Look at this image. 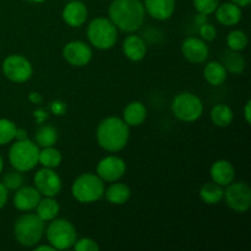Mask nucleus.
Listing matches in <instances>:
<instances>
[{
	"label": "nucleus",
	"instance_id": "f257e3e1",
	"mask_svg": "<svg viewBox=\"0 0 251 251\" xmlns=\"http://www.w3.org/2000/svg\"><path fill=\"white\" fill-rule=\"evenodd\" d=\"M108 15L118 29L134 33L144 26L146 11L141 0H113Z\"/></svg>",
	"mask_w": 251,
	"mask_h": 251
},
{
	"label": "nucleus",
	"instance_id": "f03ea898",
	"mask_svg": "<svg viewBox=\"0 0 251 251\" xmlns=\"http://www.w3.org/2000/svg\"><path fill=\"white\" fill-rule=\"evenodd\" d=\"M129 125L118 117H108L97 127L98 145L104 151L119 152L127 145L130 139Z\"/></svg>",
	"mask_w": 251,
	"mask_h": 251
},
{
	"label": "nucleus",
	"instance_id": "7ed1b4c3",
	"mask_svg": "<svg viewBox=\"0 0 251 251\" xmlns=\"http://www.w3.org/2000/svg\"><path fill=\"white\" fill-rule=\"evenodd\" d=\"M44 223L36 213H25L15 222V238L22 247H36L46 232Z\"/></svg>",
	"mask_w": 251,
	"mask_h": 251
},
{
	"label": "nucleus",
	"instance_id": "20e7f679",
	"mask_svg": "<svg viewBox=\"0 0 251 251\" xmlns=\"http://www.w3.org/2000/svg\"><path fill=\"white\" fill-rule=\"evenodd\" d=\"M39 147L28 137L16 140L9 150V162L11 167L21 173L32 171L38 164Z\"/></svg>",
	"mask_w": 251,
	"mask_h": 251
},
{
	"label": "nucleus",
	"instance_id": "39448f33",
	"mask_svg": "<svg viewBox=\"0 0 251 251\" xmlns=\"http://www.w3.org/2000/svg\"><path fill=\"white\" fill-rule=\"evenodd\" d=\"M71 194L81 203H92L104 195V181L93 173H83L74 180Z\"/></svg>",
	"mask_w": 251,
	"mask_h": 251
},
{
	"label": "nucleus",
	"instance_id": "423d86ee",
	"mask_svg": "<svg viewBox=\"0 0 251 251\" xmlns=\"http://www.w3.org/2000/svg\"><path fill=\"white\" fill-rule=\"evenodd\" d=\"M87 38L96 49L108 50L117 43L118 28L107 17H96L87 27Z\"/></svg>",
	"mask_w": 251,
	"mask_h": 251
},
{
	"label": "nucleus",
	"instance_id": "0eeeda50",
	"mask_svg": "<svg viewBox=\"0 0 251 251\" xmlns=\"http://www.w3.org/2000/svg\"><path fill=\"white\" fill-rule=\"evenodd\" d=\"M48 243L55 250H66L74 247L77 240V233L70 221L65 218H54L46 232Z\"/></svg>",
	"mask_w": 251,
	"mask_h": 251
},
{
	"label": "nucleus",
	"instance_id": "6e6552de",
	"mask_svg": "<svg viewBox=\"0 0 251 251\" xmlns=\"http://www.w3.org/2000/svg\"><path fill=\"white\" fill-rule=\"evenodd\" d=\"M172 112L180 122L194 123L202 115V100L191 92H180L172 102Z\"/></svg>",
	"mask_w": 251,
	"mask_h": 251
},
{
	"label": "nucleus",
	"instance_id": "1a4fd4ad",
	"mask_svg": "<svg viewBox=\"0 0 251 251\" xmlns=\"http://www.w3.org/2000/svg\"><path fill=\"white\" fill-rule=\"evenodd\" d=\"M2 74L7 80L16 83L28 81L33 74V68L28 59L20 54H11L2 61Z\"/></svg>",
	"mask_w": 251,
	"mask_h": 251
},
{
	"label": "nucleus",
	"instance_id": "9d476101",
	"mask_svg": "<svg viewBox=\"0 0 251 251\" xmlns=\"http://www.w3.org/2000/svg\"><path fill=\"white\" fill-rule=\"evenodd\" d=\"M226 203L238 213H244L251 207V189L247 183H230L223 193Z\"/></svg>",
	"mask_w": 251,
	"mask_h": 251
},
{
	"label": "nucleus",
	"instance_id": "9b49d317",
	"mask_svg": "<svg viewBox=\"0 0 251 251\" xmlns=\"http://www.w3.org/2000/svg\"><path fill=\"white\" fill-rule=\"evenodd\" d=\"M34 188L39 191V194L48 198H54L61 191V179L58 176V173L53 171L51 168H46L43 167L42 169L37 171L34 174Z\"/></svg>",
	"mask_w": 251,
	"mask_h": 251
},
{
	"label": "nucleus",
	"instance_id": "f8f14e48",
	"mask_svg": "<svg viewBox=\"0 0 251 251\" xmlns=\"http://www.w3.org/2000/svg\"><path fill=\"white\" fill-rule=\"evenodd\" d=\"M93 51L90 44L82 41H71L63 48V58L70 65L81 68L92 60Z\"/></svg>",
	"mask_w": 251,
	"mask_h": 251
},
{
	"label": "nucleus",
	"instance_id": "ddd939ff",
	"mask_svg": "<svg viewBox=\"0 0 251 251\" xmlns=\"http://www.w3.org/2000/svg\"><path fill=\"white\" fill-rule=\"evenodd\" d=\"M126 172L125 161L119 156H107L100 159L97 164V176L103 181L114 183L120 180Z\"/></svg>",
	"mask_w": 251,
	"mask_h": 251
},
{
	"label": "nucleus",
	"instance_id": "4468645a",
	"mask_svg": "<svg viewBox=\"0 0 251 251\" xmlns=\"http://www.w3.org/2000/svg\"><path fill=\"white\" fill-rule=\"evenodd\" d=\"M181 53L184 58L193 64H202L208 58V47L205 41L198 37H188L181 43Z\"/></svg>",
	"mask_w": 251,
	"mask_h": 251
},
{
	"label": "nucleus",
	"instance_id": "2eb2a0df",
	"mask_svg": "<svg viewBox=\"0 0 251 251\" xmlns=\"http://www.w3.org/2000/svg\"><path fill=\"white\" fill-rule=\"evenodd\" d=\"M41 194L33 186L19 188L14 195V206L16 210L28 212L34 210L41 201Z\"/></svg>",
	"mask_w": 251,
	"mask_h": 251
},
{
	"label": "nucleus",
	"instance_id": "dca6fc26",
	"mask_svg": "<svg viewBox=\"0 0 251 251\" xmlns=\"http://www.w3.org/2000/svg\"><path fill=\"white\" fill-rule=\"evenodd\" d=\"M61 16L70 27H81L87 20V7L80 0H70L63 9Z\"/></svg>",
	"mask_w": 251,
	"mask_h": 251
},
{
	"label": "nucleus",
	"instance_id": "f3484780",
	"mask_svg": "<svg viewBox=\"0 0 251 251\" xmlns=\"http://www.w3.org/2000/svg\"><path fill=\"white\" fill-rule=\"evenodd\" d=\"M144 6L152 19L166 21L176 11V0H144Z\"/></svg>",
	"mask_w": 251,
	"mask_h": 251
},
{
	"label": "nucleus",
	"instance_id": "a211bd4d",
	"mask_svg": "<svg viewBox=\"0 0 251 251\" xmlns=\"http://www.w3.org/2000/svg\"><path fill=\"white\" fill-rule=\"evenodd\" d=\"M210 176L212 178V181L223 188L234 181L235 169L233 164L227 159H218L211 167Z\"/></svg>",
	"mask_w": 251,
	"mask_h": 251
},
{
	"label": "nucleus",
	"instance_id": "6ab92c4d",
	"mask_svg": "<svg viewBox=\"0 0 251 251\" xmlns=\"http://www.w3.org/2000/svg\"><path fill=\"white\" fill-rule=\"evenodd\" d=\"M123 51L129 60L134 61V63L141 61L147 53L146 42L142 37L130 34L123 42Z\"/></svg>",
	"mask_w": 251,
	"mask_h": 251
},
{
	"label": "nucleus",
	"instance_id": "aec40b11",
	"mask_svg": "<svg viewBox=\"0 0 251 251\" xmlns=\"http://www.w3.org/2000/svg\"><path fill=\"white\" fill-rule=\"evenodd\" d=\"M216 19L221 25L226 27L235 26L240 22L243 16L242 7L235 5L234 2H223L218 5L216 9Z\"/></svg>",
	"mask_w": 251,
	"mask_h": 251
},
{
	"label": "nucleus",
	"instance_id": "412c9836",
	"mask_svg": "<svg viewBox=\"0 0 251 251\" xmlns=\"http://www.w3.org/2000/svg\"><path fill=\"white\" fill-rule=\"evenodd\" d=\"M147 118V109L144 103L139 100L130 102L125 107L124 113H123V120L129 126H140L144 124Z\"/></svg>",
	"mask_w": 251,
	"mask_h": 251
},
{
	"label": "nucleus",
	"instance_id": "4be33fe9",
	"mask_svg": "<svg viewBox=\"0 0 251 251\" xmlns=\"http://www.w3.org/2000/svg\"><path fill=\"white\" fill-rule=\"evenodd\" d=\"M223 66L226 70L234 75H240L244 73L245 66H247V61H245L244 56L237 50H232V49H227L223 51L222 54V61Z\"/></svg>",
	"mask_w": 251,
	"mask_h": 251
},
{
	"label": "nucleus",
	"instance_id": "5701e85b",
	"mask_svg": "<svg viewBox=\"0 0 251 251\" xmlns=\"http://www.w3.org/2000/svg\"><path fill=\"white\" fill-rule=\"evenodd\" d=\"M203 77L211 86L223 85L228 77V71L221 61H210L203 69Z\"/></svg>",
	"mask_w": 251,
	"mask_h": 251
},
{
	"label": "nucleus",
	"instance_id": "b1692460",
	"mask_svg": "<svg viewBox=\"0 0 251 251\" xmlns=\"http://www.w3.org/2000/svg\"><path fill=\"white\" fill-rule=\"evenodd\" d=\"M105 199L112 205H124L131 198V190L129 186L124 183L114 181L107 190H104Z\"/></svg>",
	"mask_w": 251,
	"mask_h": 251
},
{
	"label": "nucleus",
	"instance_id": "393cba45",
	"mask_svg": "<svg viewBox=\"0 0 251 251\" xmlns=\"http://www.w3.org/2000/svg\"><path fill=\"white\" fill-rule=\"evenodd\" d=\"M36 211V215L43 222H50L51 220L58 217L59 212H60V206H59L58 201L55 199L46 196L44 199H41V201L37 205Z\"/></svg>",
	"mask_w": 251,
	"mask_h": 251
},
{
	"label": "nucleus",
	"instance_id": "a878e982",
	"mask_svg": "<svg viewBox=\"0 0 251 251\" xmlns=\"http://www.w3.org/2000/svg\"><path fill=\"white\" fill-rule=\"evenodd\" d=\"M211 120L213 124L218 127H227L232 124L234 113L232 108L227 104H216L212 108L210 114Z\"/></svg>",
	"mask_w": 251,
	"mask_h": 251
},
{
	"label": "nucleus",
	"instance_id": "bb28decb",
	"mask_svg": "<svg viewBox=\"0 0 251 251\" xmlns=\"http://www.w3.org/2000/svg\"><path fill=\"white\" fill-rule=\"evenodd\" d=\"M34 139H36V144L38 145V147H42V149L54 146L58 141V130L53 125L43 124L37 129Z\"/></svg>",
	"mask_w": 251,
	"mask_h": 251
},
{
	"label": "nucleus",
	"instance_id": "cd10ccee",
	"mask_svg": "<svg viewBox=\"0 0 251 251\" xmlns=\"http://www.w3.org/2000/svg\"><path fill=\"white\" fill-rule=\"evenodd\" d=\"M61 161H63L61 152L56 150L54 146L43 147L42 150H39L38 163L46 167V168H58L60 166Z\"/></svg>",
	"mask_w": 251,
	"mask_h": 251
},
{
	"label": "nucleus",
	"instance_id": "c85d7f7f",
	"mask_svg": "<svg viewBox=\"0 0 251 251\" xmlns=\"http://www.w3.org/2000/svg\"><path fill=\"white\" fill-rule=\"evenodd\" d=\"M223 193L225 190L222 189V186L216 184L215 181L206 183L200 189V199L207 205H217L223 199Z\"/></svg>",
	"mask_w": 251,
	"mask_h": 251
},
{
	"label": "nucleus",
	"instance_id": "c756f323",
	"mask_svg": "<svg viewBox=\"0 0 251 251\" xmlns=\"http://www.w3.org/2000/svg\"><path fill=\"white\" fill-rule=\"evenodd\" d=\"M248 43H249L248 34L242 29H234V31L229 32V34L227 36L228 49H232V50H244L248 47Z\"/></svg>",
	"mask_w": 251,
	"mask_h": 251
},
{
	"label": "nucleus",
	"instance_id": "7c9ffc66",
	"mask_svg": "<svg viewBox=\"0 0 251 251\" xmlns=\"http://www.w3.org/2000/svg\"><path fill=\"white\" fill-rule=\"evenodd\" d=\"M16 124L5 118H0V146L10 144L15 140L16 134Z\"/></svg>",
	"mask_w": 251,
	"mask_h": 251
},
{
	"label": "nucleus",
	"instance_id": "2f4dec72",
	"mask_svg": "<svg viewBox=\"0 0 251 251\" xmlns=\"http://www.w3.org/2000/svg\"><path fill=\"white\" fill-rule=\"evenodd\" d=\"M24 181L25 179L21 172L14 169V171L5 174L1 183L4 184V186L7 190H17V189L21 188V186L24 185Z\"/></svg>",
	"mask_w": 251,
	"mask_h": 251
},
{
	"label": "nucleus",
	"instance_id": "473e14b6",
	"mask_svg": "<svg viewBox=\"0 0 251 251\" xmlns=\"http://www.w3.org/2000/svg\"><path fill=\"white\" fill-rule=\"evenodd\" d=\"M195 10L199 14L211 15L220 5V0H193Z\"/></svg>",
	"mask_w": 251,
	"mask_h": 251
},
{
	"label": "nucleus",
	"instance_id": "72a5a7b5",
	"mask_svg": "<svg viewBox=\"0 0 251 251\" xmlns=\"http://www.w3.org/2000/svg\"><path fill=\"white\" fill-rule=\"evenodd\" d=\"M199 34L201 36L202 41L212 42L217 37V29H216V27L213 25L206 22V24L199 26Z\"/></svg>",
	"mask_w": 251,
	"mask_h": 251
},
{
	"label": "nucleus",
	"instance_id": "f704fd0d",
	"mask_svg": "<svg viewBox=\"0 0 251 251\" xmlns=\"http://www.w3.org/2000/svg\"><path fill=\"white\" fill-rule=\"evenodd\" d=\"M74 249L76 251H98L100 245L91 238H82L80 240H76L74 244Z\"/></svg>",
	"mask_w": 251,
	"mask_h": 251
},
{
	"label": "nucleus",
	"instance_id": "c9c22d12",
	"mask_svg": "<svg viewBox=\"0 0 251 251\" xmlns=\"http://www.w3.org/2000/svg\"><path fill=\"white\" fill-rule=\"evenodd\" d=\"M50 109L55 115H63L66 112V104L61 100H54L50 103Z\"/></svg>",
	"mask_w": 251,
	"mask_h": 251
},
{
	"label": "nucleus",
	"instance_id": "e433bc0d",
	"mask_svg": "<svg viewBox=\"0 0 251 251\" xmlns=\"http://www.w3.org/2000/svg\"><path fill=\"white\" fill-rule=\"evenodd\" d=\"M7 189L5 188L4 184L0 183V210L6 205L7 198H9V193H7Z\"/></svg>",
	"mask_w": 251,
	"mask_h": 251
},
{
	"label": "nucleus",
	"instance_id": "4c0bfd02",
	"mask_svg": "<svg viewBox=\"0 0 251 251\" xmlns=\"http://www.w3.org/2000/svg\"><path fill=\"white\" fill-rule=\"evenodd\" d=\"M250 107H251V102H250V100H248V102L245 103V107H244V118H245V122H247L248 124H250V123H251Z\"/></svg>",
	"mask_w": 251,
	"mask_h": 251
},
{
	"label": "nucleus",
	"instance_id": "58836bf2",
	"mask_svg": "<svg viewBox=\"0 0 251 251\" xmlns=\"http://www.w3.org/2000/svg\"><path fill=\"white\" fill-rule=\"evenodd\" d=\"M28 100H31L32 103H34V104H39V103H42V96L39 95V93H37V92H32V93H29V96H28Z\"/></svg>",
	"mask_w": 251,
	"mask_h": 251
},
{
	"label": "nucleus",
	"instance_id": "ea45409f",
	"mask_svg": "<svg viewBox=\"0 0 251 251\" xmlns=\"http://www.w3.org/2000/svg\"><path fill=\"white\" fill-rule=\"evenodd\" d=\"M207 22V15H203V14H199L195 16V24L196 26H201V25L206 24Z\"/></svg>",
	"mask_w": 251,
	"mask_h": 251
},
{
	"label": "nucleus",
	"instance_id": "a19ab883",
	"mask_svg": "<svg viewBox=\"0 0 251 251\" xmlns=\"http://www.w3.org/2000/svg\"><path fill=\"white\" fill-rule=\"evenodd\" d=\"M28 137V135H27V131L25 129H19L17 127L16 129V134H15V140H25Z\"/></svg>",
	"mask_w": 251,
	"mask_h": 251
},
{
	"label": "nucleus",
	"instance_id": "79ce46f5",
	"mask_svg": "<svg viewBox=\"0 0 251 251\" xmlns=\"http://www.w3.org/2000/svg\"><path fill=\"white\" fill-rule=\"evenodd\" d=\"M47 117H48V115H47V113L43 112L42 109H38L34 112V118H37V122L38 123H42L43 120H46Z\"/></svg>",
	"mask_w": 251,
	"mask_h": 251
},
{
	"label": "nucleus",
	"instance_id": "37998d69",
	"mask_svg": "<svg viewBox=\"0 0 251 251\" xmlns=\"http://www.w3.org/2000/svg\"><path fill=\"white\" fill-rule=\"evenodd\" d=\"M232 2H234L235 5L240 7H247L249 6V4L251 2V0H230Z\"/></svg>",
	"mask_w": 251,
	"mask_h": 251
},
{
	"label": "nucleus",
	"instance_id": "c03bdc74",
	"mask_svg": "<svg viewBox=\"0 0 251 251\" xmlns=\"http://www.w3.org/2000/svg\"><path fill=\"white\" fill-rule=\"evenodd\" d=\"M34 250L36 251H55L53 247H51L50 244L49 245H39V247H36L34 248Z\"/></svg>",
	"mask_w": 251,
	"mask_h": 251
},
{
	"label": "nucleus",
	"instance_id": "a18cd8bd",
	"mask_svg": "<svg viewBox=\"0 0 251 251\" xmlns=\"http://www.w3.org/2000/svg\"><path fill=\"white\" fill-rule=\"evenodd\" d=\"M2 169H4V159H2V157L0 156V173L2 172Z\"/></svg>",
	"mask_w": 251,
	"mask_h": 251
},
{
	"label": "nucleus",
	"instance_id": "49530a36",
	"mask_svg": "<svg viewBox=\"0 0 251 251\" xmlns=\"http://www.w3.org/2000/svg\"><path fill=\"white\" fill-rule=\"evenodd\" d=\"M27 1H29V2H44V1H47V0H27Z\"/></svg>",
	"mask_w": 251,
	"mask_h": 251
},
{
	"label": "nucleus",
	"instance_id": "de8ad7c7",
	"mask_svg": "<svg viewBox=\"0 0 251 251\" xmlns=\"http://www.w3.org/2000/svg\"><path fill=\"white\" fill-rule=\"evenodd\" d=\"M69 1H70V0H69Z\"/></svg>",
	"mask_w": 251,
	"mask_h": 251
}]
</instances>
